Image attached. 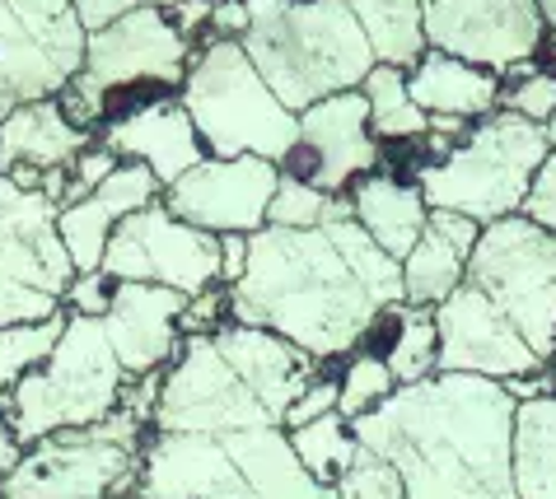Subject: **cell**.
I'll return each mask as SVG.
<instances>
[{
	"label": "cell",
	"instance_id": "cell-1",
	"mask_svg": "<svg viewBox=\"0 0 556 499\" xmlns=\"http://www.w3.org/2000/svg\"><path fill=\"white\" fill-rule=\"evenodd\" d=\"M393 304H403V261L355 225L346 196L314 229L249 233V267L229 285V318L295 341L318 364L361 350Z\"/></svg>",
	"mask_w": 556,
	"mask_h": 499
},
{
	"label": "cell",
	"instance_id": "cell-2",
	"mask_svg": "<svg viewBox=\"0 0 556 499\" xmlns=\"http://www.w3.org/2000/svg\"><path fill=\"white\" fill-rule=\"evenodd\" d=\"M351 430L361 448L397 466L407 499H515V397L496 379L440 369L393 387Z\"/></svg>",
	"mask_w": 556,
	"mask_h": 499
},
{
	"label": "cell",
	"instance_id": "cell-3",
	"mask_svg": "<svg viewBox=\"0 0 556 499\" xmlns=\"http://www.w3.org/2000/svg\"><path fill=\"white\" fill-rule=\"evenodd\" d=\"M243 52L290 113L342 89H361L375 52L346 0H243Z\"/></svg>",
	"mask_w": 556,
	"mask_h": 499
},
{
	"label": "cell",
	"instance_id": "cell-4",
	"mask_svg": "<svg viewBox=\"0 0 556 499\" xmlns=\"http://www.w3.org/2000/svg\"><path fill=\"white\" fill-rule=\"evenodd\" d=\"M547 150V131L538 121L496 107V113L477 117L440 159L421 164L412 178L430 210H458L477 225H491L519 215Z\"/></svg>",
	"mask_w": 556,
	"mask_h": 499
},
{
	"label": "cell",
	"instance_id": "cell-5",
	"mask_svg": "<svg viewBox=\"0 0 556 499\" xmlns=\"http://www.w3.org/2000/svg\"><path fill=\"white\" fill-rule=\"evenodd\" d=\"M178 103L188 107L206 154H220V159L262 154L281 164L300 131V113L276 99V89L262 80L239 38L197 42L188 80L178 85Z\"/></svg>",
	"mask_w": 556,
	"mask_h": 499
},
{
	"label": "cell",
	"instance_id": "cell-6",
	"mask_svg": "<svg viewBox=\"0 0 556 499\" xmlns=\"http://www.w3.org/2000/svg\"><path fill=\"white\" fill-rule=\"evenodd\" d=\"M122 393H127V369L108 346L103 322L89 314H66L52 355L28 369L0 407L14 425V439L28 448L56 430L99 425L122 407Z\"/></svg>",
	"mask_w": 556,
	"mask_h": 499
},
{
	"label": "cell",
	"instance_id": "cell-7",
	"mask_svg": "<svg viewBox=\"0 0 556 499\" xmlns=\"http://www.w3.org/2000/svg\"><path fill=\"white\" fill-rule=\"evenodd\" d=\"M192 52H197V42H188L178 34V24L168 20V10L136 5L127 14H117L113 24H103L89 34L85 66L56 93V103L75 127L99 136L117 93L141 89V85L160 89V93H178V85L188 80Z\"/></svg>",
	"mask_w": 556,
	"mask_h": 499
},
{
	"label": "cell",
	"instance_id": "cell-8",
	"mask_svg": "<svg viewBox=\"0 0 556 499\" xmlns=\"http://www.w3.org/2000/svg\"><path fill=\"white\" fill-rule=\"evenodd\" d=\"M150 420L117 407L99 425H71L28 444L0 476V499H122L136 495Z\"/></svg>",
	"mask_w": 556,
	"mask_h": 499
},
{
	"label": "cell",
	"instance_id": "cell-9",
	"mask_svg": "<svg viewBox=\"0 0 556 499\" xmlns=\"http://www.w3.org/2000/svg\"><path fill=\"white\" fill-rule=\"evenodd\" d=\"M468 285H477L523 332V341L552 364L556 350V233L529 215H505L477 233L468 257Z\"/></svg>",
	"mask_w": 556,
	"mask_h": 499
},
{
	"label": "cell",
	"instance_id": "cell-10",
	"mask_svg": "<svg viewBox=\"0 0 556 499\" xmlns=\"http://www.w3.org/2000/svg\"><path fill=\"white\" fill-rule=\"evenodd\" d=\"M89 28L71 0H0V113L56 99L85 66Z\"/></svg>",
	"mask_w": 556,
	"mask_h": 499
},
{
	"label": "cell",
	"instance_id": "cell-11",
	"mask_svg": "<svg viewBox=\"0 0 556 499\" xmlns=\"http://www.w3.org/2000/svg\"><path fill=\"white\" fill-rule=\"evenodd\" d=\"M249 425H276L267 407L249 393L229 360L220 355L211 332L182 336L178 355L164 364V383L150 411V430H197V434H229Z\"/></svg>",
	"mask_w": 556,
	"mask_h": 499
},
{
	"label": "cell",
	"instance_id": "cell-12",
	"mask_svg": "<svg viewBox=\"0 0 556 499\" xmlns=\"http://www.w3.org/2000/svg\"><path fill=\"white\" fill-rule=\"evenodd\" d=\"M103 271L113 280H150L178 294H202L220 280V233H206L174 215L160 201L117 220L103 253Z\"/></svg>",
	"mask_w": 556,
	"mask_h": 499
},
{
	"label": "cell",
	"instance_id": "cell-13",
	"mask_svg": "<svg viewBox=\"0 0 556 499\" xmlns=\"http://www.w3.org/2000/svg\"><path fill=\"white\" fill-rule=\"evenodd\" d=\"M383 164V140L369 131V107L361 89H342L300 107L295 145L286 150L281 174L323 187L328 196H346L355 178Z\"/></svg>",
	"mask_w": 556,
	"mask_h": 499
},
{
	"label": "cell",
	"instance_id": "cell-14",
	"mask_svg": "<svg viewBox=\"0 0 556 499\" xmlns=\"http://www.w3.org/2000/svg\"><path fill=\"white\" fill-rule=\"evenodd\" d=\"M547 42L538 0H426V47L477 61L486 71H515L538 61Z\"/></svg>",
	"mask_w": 556,
	"mask_h": 499
},
{
	"label": "cell",
	"instance_id": "cell-15",
	"mask_svg": "<svg viewBox=\"0 0 556 499\" xmlns=\"http://www.w3.org/2000/svg\"><path fill=\"white\" fill-rule=\"evenodd\" d=\"M281 182V164L262 154H206L178 182L164 187V206L206 233H257L267 225L271 192Z\"/></svg>",
	"mask_w": 556,
	"mask_h": 499
},
{
	"label": "cell",
	"instance_id": "cell-16",
	"mask_svg": "<svg viewBox=\"0 0 556 499\" xmlns=\"http://www.w3.org/2000/svg\"><path fill=\"white\" fill-rule=\"evenodd\" d=\"M435 332H440V369L444 373H477V379H515L533 373L547 360L538 355L523 332L509 322L477 285H463L450 299L435 304Z\"/></svg>",
	"mask_w": 556,
	"mask_h": 499
},
{
	"label": "cell",
	"instance_id": "cell-17",
	"mask_svg": "<svg viewBox=\"0 0 556 499\" xmlns=\"http://www.w3.org/2000/svg\"><path fill=\"white\" fill-rule=\"evenodd\" d=\"M136 499H257L225 434L150 430L141 444Z\"/></svg>",
	"mask_w": 556,
	"mask_h": 499
},
{
	"label": "cell",
	"instance_id": "cell-18",
	"mask_svg": "<svg viewBox=\"0 0 556 499\" xmlns=\"http://www.w3.org/2000/svg\"><path fill=\"white\" fill-rule=\"evenodd\" d=\"M56 201L0 174V276L42 294H66L75 261L56 233Z\"/></svg>",
	"mask_w": 556,
	"mask_h": 499
},
{
	"label": "cell",
	"instance_id": "cell-19",
	"mask_svg": "<svg viewBox=\"0 0 556 499\" xmlns=\"http://www.w3.org/2000/svg\"><path fill=\"white\" fill-rule=\"evenodd\" d=\"M182 308H188V294L168 285H150V280H117L113 285V304H108V314L99 322L117 364L127 369V379L164 369L178 355Z\"/></svg>",
	"mask_w": 556,
	"mask_h": 499
},
{
	"label": "cell",
	"instance_id": "cell-20",
	"mask_svg": "<svg viewBox=\"0 0 556 499\" xmlns=\"http://www.w3.org/2000/svg\"><path fill=\"white\" fill-rule=\"evenodd\" d=\"M99 140L117 159L146 164L164 187L206 159V145L192 127L188 107L178 103V93H154L136 107H122L117 117H108L99 127Z\"/></svg>",
	"mask_w": 556,
	"mask_h": 499
},
{
	"label": "cell",
	"instance_id": "cell-21",
	"mask_svg": "<svg viewBox=\"0 0 556 499\" xmlns=\"http://www.w3.org/2000/svg\"><path fill=\"white\" fill-rule=\"evenodd\" d=\"M215 346L229 360V369L249 383V393L267 407V415L281 425L290 401L304 393V383L318 373V360L308 350H300L295 341L267 332V327H253V322H220L215 327Z\"/></svg>",
	"mask_w": 556,
	"mask_h": 499
},
{
	"label": "cell",
	"instance_id": "cell-22",
	"mask_svg": "<svg viewBox=\"0 0 556 499\" xmlns=\"http://www.w3.org/2000/svg\"><path fill=\"white\" fill-rule=\"evenodd\" d=\"M477 233H482V225L468 220V215L430 210L421 239L403 257V304L435 308L440 299H450L468 280V257L477 247Z\"/></svg>",
	"mask_w": 556,
	"mask_h": 499
},
{
	"label": "cell",
	"instance_id": "cell-23",
	"mask_svg": "<svg viewBox=\"0 0 556 499\" xmlns=\"http://www.w3.org/2000/svg\"><path fill=\"white\" fill-rule=\"evenodd\" d=\"M94 131L75 127L61 113L56 99H28L0 113V174L10 168H71L85 145H94Z\"/></svg>",
	"mask_w": 556,
	"mask_h": 499
},
{
	"label": "cell",
	"instance_id": "cell-24",
	"mask_svg": "<svg viewBox=\"0 0 556 499\" xmlns=\"http://www.w3.org/2000/svg\"><path fill=\"white\" fill-rule=\"evenodd\" d=\"M407 89L430 117L477 121L501 107V75L454 52H440V47H426L416 56V66L407 71Z\"/></svg>",
	"mask_w": 556,
	"mask_h": 499
},
{
	"label": "cell",
	"instance_id": "cell-25",
	"mask_svg": "<svg viewBox=\"0 0 556 499\" xmlns=\"http://www.w3.org/2000/svg\"><path fill=\"white\" fill-rule=\"evenodd\" d=\"M225 448L235 453L243 481L253 486L257 499H337V486L318 481L300 453L290 448L286 425H249L229 430Z\"/></svg>",
	"mask_w": 556,
	"mask_h": 499
},
{
	"label": "cell",
	"instance_id": "cell-26",
	"mask_svg": "<svg viewBox=\"0 0 556 499\" xmlns=\"http://www.w3.org/2000/svg\"><path fill=\"white\" fill-rule=\"evenodd\" d=\"M346 206L355 215V225L397 261L412 253V243L421 239V229L430 220V206L416 178H397V174H383V168L346 187Z\"/></svg>",
	"mask_w": 556,
	"mask_h": 499
},
{
	"label": "cell",
	"instance_id": "cell-27",
	"mask_svg": "<svg viewBox=\"0 0 556 499\" xmlns=\"http://www.w3.org/2000/svg\"><path fill=\"white\" fill-rule=\"evenodd\" d=\"M509 476H515V499H556V387L515 401Z\"/></svg>",
	"mask_w": 556,
	"mask_h": 499
},
{
	"label": "cell",
	"instance_id": "cell-28",
	"mask_svg": "<svg viewBox=\"0 0 556 499\" xmlns=\"http://www.w3.org/2000/svg\"><path fill=\"white\" fill-rule=\"evenodd\" d=\"M375 341L379 355L389 360L397 387L421 383L430 373H440V332H435V308L421 304H393L383 308L379 322L369 327L365 346Z\"/></svg>",
	"mask_w": 556,
	"mask_h": 499
},
{
	"label": "cell",
	"instance_id": "cell-29",
	"mask_svg": "<svg viewBox=\"0 0 556 499\" xmlns=\"http://www.w3.org/2000/svg\"><path fill=\"white\" fill-rule=\"evenodd\" d=\"M369 52L383 66L412 71L426 52V0H346Z\"/></svg>",
	"mask_w": 556,
	"mask_h": 499
},
{
	"label": "cell",
	"instance_id": "cell-30",
	"mask_svg": "<svg viewBox=\"0 0 556 499\" xmlns=\"http://www.w3.org/2000/svg\"><path fill=\"white\" fill-rule=\"evenodd\" d=\"M361 93H365V107H369V131H375L379 140H393V145L426 140L430 113L412 99L403 66H383V61H375L369 75L361 80Z\"/></svg>",
	"mask_w": 556,
	"mask_h": 499
},
{
	"label": "cell",
	"instance_id": "cell-31",
	"mask_svg": "<svg viewBox=\"0 0 556 499\" xmlns=\"http://www.w3.org/2000/svg\"><path fill=\"white\" fill-rule=\"evenodd\" d=\"M290 448L300 453V462L314 472L318 481L337 486V476L351 466V458L361 453V439H355L351 420L342 411H328L318 420H304V425H290Z\"/></svg>",
	"mask_w": 556,
	"mask_h": 499
},
{
	"label": "cell",
	"instance_id": "cell-32",
	"mask_svg": "<svg viewBox=\"0 0 556 499\" xmlns=\"http://www.w3.org/2000/svg\"><path fill=\"white\" fill-rule=\"evenodd\" d=\"M113 229H117V210L108 206L99 192H89L85 201H66V206L56 210V233H61V243H66L75 271H99L103 267Z\"/></svg>",
	"mask_w": 556,
	"mask_h": 499
},
{
	"label": "cell",
	"instance_id": "cell-33",
	"mask_svg": "<svg viewBox=\"0 0 556 499\" xmlns=\"http://www.w3.org/2000/svg\"><path fill=\"white\" fill-rule=\"evenodd\" d=\"M61 322H66V308L56 318L42 322H20V327H0V401L10 397V387L24 379L28 369H38L52 355Z\"/></svg>",
	"mask_w": 556,
	"mask_h": 499
},
{
	"label": "cell",
	"instance_id": "cell-34",
	"mask_svg": "<svg viewBox=\"0 0 556 499\" xmlns=\"http://www.w3.org/2000/svg\"><path fill=\"white\" fill-rule=\"evenodd\" d=\"M393 387H397V379H393L389 360H383L379 350L361 346V350L346 355L342 373H337V411H342L346 420H355V415L375 411L379 401L393 393Z\"/></svg>",
	"mask_w": 556,
	"mask_h": 499
},
{
	"label": "cell",
	"instance_id": "cell-35",
	"mask_svg": "<svg viewBox=\"0 0 556 499\" xmlns=\"http://www.w3.org/2000/svg\"><path fill=\"white\" fill-rule=\"evenodd\" d=\"M501 107L529 117V121H552L556 117V71L538 66V61H523V66L501 75Z\"/></svg>",
	"mask_w": 556,
	"mask_h": 499
},
{
	"label": "cell",
	"instance_id": "cell-36",
	"mask_svg": "<svg viewBox=\"0 0 556 499\" xmlns=\"http://www.w3.org/2000/svg\"><path fill=\"white\" fill-rule=\"evenodd\" d=\"M337 201H342V196H328V192H323V187H314V182L281 174V182H276V192H271V206H267V225H281V229H314V225H323V220H328V215L337 210Z\"/></svg>",
	"mask_w": 556,
	"mask_h": 499
},
{
	"label": "cell",
	"instance_id": "cell-37",
	"mask_svg": "<svg viewBox=\"0 0 556 499\" xmlns=\"http://www.w3.org/2000/svg\"><path fill=\"white\" fill-rule=\"evenodd\" d=\"M337 499H407V486L389 458L361 448L346 472L337 476Z\"/></svg>",
	"mask_w": 556,
	"mask_h": 499
},
{
	"label": "cell",
	"instance_id": "cell-38",
	"mask_svg": "<svg viewBox=\"0 0 556 499\" xmlns=\"http://www.w3.org/2000/svg\"><path fill=\"white\" fill-rule=\"evenodd\" d=\"M61 314V299L56 294H42L34 285H20V280H5L0 276V327H20V322H42V318H56Z\"/></svg>",
	"mask_w": 556,
	"mask_h": 499
},
{
	"label": "cell",
	"instance_id": "cell-39",
	"mask_svg": "<svg viewBox=\"0 0 556 499\" xmlns=\"http://www.w3.org/2000/svg\"><path fill=\"white\" fill-rule=\"evenodd\" d=\"M117 164H122V159L103 145V140H94V145H85V150L71 159V168H66V201H85V196L94 192V187H99L108 174H113Z\"/></svg>",
	"mask_w": 556,
	"mask_h": 499
},
{
	"label": "cell",
	"instance_id": "cell-40",
	"mask_svg": "<svg viewBox=\"0 0 556 499\" xmlns=\"http://www.w3.org/2000/svg\"><path fill=\"white\" fill-rule=\"evenodd\" d=\"M113 285H117V280L108 276L103 267H99V271H75L71 285H66V294H61V308H66V314L103 318L108 304H113Z\"/></svg>",
	"mask_w": 556,
	"mask_h": 499
},
{
	"label": "cell",
	"instance_id": "cell-41",
	"mask_svg": "<svg viewBox=\"0 0 556 499\" xmlns=\"http://www.w3.org/2000/svg\"><path fill=\"white\" fill-rule=\"evenodd\" d=\"M519 215H529L533 225H543L556 233V150H547V159L538 164V174L529 182V196H523Z\"/></svg>",
	"mask_w": 556,
	"mask_h": 499
},
{
	"label": "cell",
	"instance_id": "cell-42",
	"mask_svg": "<svg viewBox=\"0 0 556 499\" xmlns=\"http://www.w3.org/2000/svg\"><path fill=\"white\" fill-rule=\"evenodd\" d=\"M220 322H229V285H220V280H215L211 290L192 294L188 308H182V336L215 332Z\"/></svg>",
	"mask_w": 556,
	"mask_h": 499
},
{
	"label": "cell",
	"instance_id": "cell-43",
	"mask_svg": "<svg viewBox=\"0 0 556 499\" xmlns=\"http://www.w3.org/2000/svg\"><path fill=\"white\" fill-rule=\"evenodd\" d=\"M328 411H337V379H323V373H314V379L304 383V393L290 401V411H286L281 425L290 430V425H304V420H318Z\"/></svg>",
	"mask_w": 556,
	"mask_h": 499
},
{
	"label": "cell",
	"instance_id": "cell-44",
	"mask_svg": "<svg viewBox=\"0 0 556 499\" xmlns=\"http://www.w3.org/2000/svg\"><path fill=\"white\" fill-rule=\"evenodd\" d=\"M211 10H215V0H178L174 10H168V20L178 24V34L197 42L202 38V28H211Z\"/></svg>",
	"mask_w": 556,
	"mask_h": 499
},
{
	"label": "cell",
	"instance_id": "cell-45",
	"mask_svg": "<svg viewBox=\"0 0 556 499\" xmlns=\"http://www.w3.org/2000/svg\"><path fill=\"white\" fill-rule=\"evenodd\" d=\"M75 5V14H80V24L94 34V28H103V24H113L117 14H127V10H136L141 0H71Z\"/></svg>",
	"mask_w": 556,
	"mask_h": 499
},
{
	"label": "cell",
	"instance_id": "cell-46",
	"mask_svg": "<svg viewBox=\"0 0 556 499\" xmlns=\"http://www.w3.org/2000/svg\"><path fill=\"white\" fill-rule=\"evenodd\" d=\"M243 28H249V5L243 0H215L211 38H243Z\"/></svg>",
	"mask_w": 556,
	"mask_h": 499
},
{
	"label": "cell",
	"instance_id": "cell-47",
	"mask_svg": "<svg viewBox=\"0 0 556 499\" xmlns=\"http://www.w3.org/2000/svg\"><path fill=\"white\" fill-rule=\"evenodd\" d=\"M249 267V233H220V285H235Z\"/></svg>",
	"mask_w": 556,
	"mask_h": 499
},
{
	"label": "cell",
	"instance_id": "cell-48",
	"mask_svg": "<svg viewBox=\"0 0 556 499\" xmlns=\"http://www.w3.org/2000/svg\"><path fill=\"white\" fill-rule=\"evenodd\" d=\"M20 453H24V444L14 439V425H10V415H5V407H0V476L10 472L14 462H20Z\"/></svg>",
	"mask_w": 556,
	"mask_h": 499
},
{
	"label": "cell",
	"instance_id": "cell-49",
	"mask_svg": "<svg viewBox=\"0 0 556 499\" xmlns=\"http://www.w3.org/2000/svg\"><path fill=\"white\" fill-rule=\"evenodd\" d=\"M538 14H543V28H547V42L556 47V0H538Z\"/></svg>",
	"mask_w": 556,
	"mask_h": 499
},
{
	"label": "cell",
	"instance_id": "cell-50",
	"mask_svg": "<svg viewBox=\"0 0 556 499\" xmlns=\"http://www.w3.org/2000/svg\"><path fill=\"white\" fill-rule=\"evenodd\" d=\"M543 131H547V145L556 150V117H552V121H543Z\"/></svg>",
	"mask_w": 556,
	"mask_h": 499
},
{
	"label": "cell",
	"instance_id": "cell-51",
	"mask_svg": "<svg viewBox=\"0 0 556 499\" xmlns=\"http://www.w3.org/2000/svg\"><path fill=\"white\" fill-rule=\"evenodd\" d=\"M141 5H154V10H174L178 0H141Z\"/></svg>",
	"mask_w": 556,
	"mask_h": 499
},
{
	"label": "cell",
	"instance_id": "cell-52",
	"mask_svg": "<svg viewBox=\"0 0 556 499\" xmlns=\"http://www.w3.org/2000/svg\"><path fill=\"white\" fill-rule=\"evenodd\" d=\"M552 373H556V350H552Z\"/></svg>",
	"mask_w": 556,
	"mask_h": 499
}]
</instances>
